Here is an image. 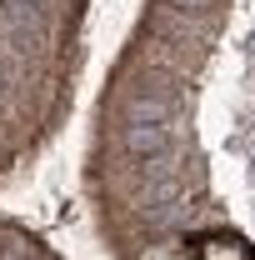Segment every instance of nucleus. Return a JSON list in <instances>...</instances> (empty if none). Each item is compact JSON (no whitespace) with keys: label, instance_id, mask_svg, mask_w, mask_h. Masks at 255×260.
<instances>
[{"label":"nucleus","instance_id":"1","mask_svg":"<svg viewBox=\"0 0 255 260\" xmlns=\"http://www.w3.org/2000/svg\"><path fill=\"white\" fill-rule=\"evenodd\" d=\"M185 260H255V250L230 230H210V235H195L185 245Z\"/></svg>","mask_w":255,"mask_h":260}]
</instances>
